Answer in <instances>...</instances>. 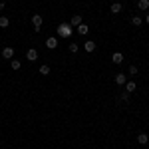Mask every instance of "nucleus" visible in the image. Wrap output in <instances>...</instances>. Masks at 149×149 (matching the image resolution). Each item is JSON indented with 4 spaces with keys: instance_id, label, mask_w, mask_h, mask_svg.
<instances>
[{
    "instance_id": "nucleus-6",
    "label": "nucleus",
    "mask_w": 149,
    "mask_h": 149,
    "mask_svg": "<svg viewBox=\"0 0 149 149\" xmlns=\"http://www.w3.org/2000/svg\"><path fill=\"white\" fill-rule=\"evenodd\" d=\"M147 141H149V135H147V133H139V135H137V143H139V145H145Z\"/></svg>"
},
{
    "instance_id": "nucleus-16",
    "label": "nucleus",
    "mask_w": 149,
    "mask_h": 149,
    "mask_svg": "<svg viewBox=\"0 0 149 149\" xmlns=\"http://www.w3.org/2000/svg\"><path fill=\"white\" fill-rule=\"evenodd\" d=\"M131 24H133V26H141V24H143V20H141L139 16H133V18H131Z\"/></svg>"
},
{
    "instance_id": "nucleus-15",
    "label": "nucleus",
    "mask_w": 149,
    "mask_h": 149,
    "mask_svg": "<svg viewBox=\"0 0 149 149\" xmlns=\"http://www.w3.org/2000/svg\"><path fill=\"white\" fill-rule=\"evenodd\" d=\"M8 24H10V20H8L6 16H0V26H2V28H8Z\"/></svg>"
},
{
    "instance_id": "nucleus-9",
    "label": "nucleus",
    "mask_w": 149,
    "mask_h": 149,
    "mask_svg": "<svg viewBox=\"0 0 149 149\" xmlns=\"http://www.w3.org/2000/svg\"><path fill=\"white\" fill-rule=\"evenodd\" d=\"M46 46L50 48V50H54V48L58 46V40H56V38H48V40H46Z\"/></svg>"
},
{
    "instance_id": "nucleus-1",
    "label": "nucleus",
    "mask_w": 149,
    "mask_h": 149,
    "mask_svg": "<svg viewBox=\"0 0 149 149\" xmlns=\"http://www.w3.org/2000/svg\"><path fill=\"white\" fill-rule=\"evenodd\" d=\"M72 32H74V28L70 24H60L58 26V36H62V38H70Z\"/></svg>"
},
{
    "instance_id": "nucleus-2",
    "label": "nucleus",
    "mask_w": 149,
    "mask_h": 149,
    "mask_svg": "<svg viewBox=\"0 0 149 149\" xmlns=\"http://www.w3.org/2000/svg\"><path fill=\"white\" fill-rule=\"evenodd\" d=\"M32 24H34V30L38 32V30L42 28V16H40V14H34V16H32Z\"/></svg>"
},
{
    "instance_id": "nucleus-7",
    "label": "nucleus",
    "mask_w": 149,
    "mask_h": 149,
    "mask_svg": "<svg viewBox=\"0 0 149 149\" xmlns=\"http://www.w3.org/2000/svg\"><path fill=\"white\" fill-rule=\"evenodd\" d=\"M125 81H127V76H125V74H117V76H115V84H119V86H123Z\"/></svg>"
},
{
    "instance_id": "nucleus-3",
    "label": "nucleus",
    "mask_w": 149,
    "mask_h": 149,
    "mask_svg": "<svg viewBox=\"0 0 149 149\" xmlns=\"http://www.w3.org/2000/svg\"><path fill=\"white\" fill-rule=\"evenodd\" d=\"M80 24H81V16H80V14H74L72 20H70V26H72V28H78Z\"/></svg>"
},
{
    "instance_id": "nucleus-10",
    "label": "nucleus",
    "mask_w": 149,
    "mask_h": 149,
    "mask_svg": "<svg viewBox=\"0 0 149 149\" xmlns=\"http://www.w3.org/2000/svg\"><path fill=\"white\" fill-rule=\"evenodd\" d=\"M111 62H113V64H121V62H123V56H121L119 52H115L113 56H111Z\"/></svg>"
},
{
    "instance_id": "nucleus-17",
    "label": "nucleus",
    "mask_w": 149,
    "mask_h": 149,
    "mask_svg": "<svg viewBox=\"0 0 149 149\" xmlns=\"http://www.w3.org/2000/svg\"><path fill=\"white\" fill-rule=\"evenodd\" d=\"M10 66H12V70H20V66H22V64H20L18 60H12V62H10Z\"/></svg>"
},
{
    "instance_id": "nucleus-18",
    "label": "nucleus",
    "mask_w": 149,
    "mask_h": 149,
    "mask_svg": "<svg viewBox=\"0 0 149 149\" xmlns=\"http://www.w3.org/2000/svg\"><path fill=\"white\" fill-rule=\"evenodd\" d=\"M40 74H44V76L50 74V68H48V66H42V68H40Z\"/></svg>"
},
{
    "instance_id": "nucleus-4",
    "label": "nucleus",
    "mask_w": 149,
    "mask_h": 149,
    "mask_svg": "<svg viewBox=\"0 0 149 149\" xmlns=\"http://www.w3.org/2000/svg\"><path fill=\"white\" fill-rule=\"evenodd\" d=\"M26 58H28L30 62H36V60H38V52H36L34 48H30V50L26 52Z\"/></svg>"
},
{
    "instance_id": "nucleus-19",
    "label": "nucleus",
    "mask_w": 149,
    "mask_h": 149,
    "mask_svg": "<svg viewBox=\"0 0 149 149\" xmlns=\"http://www.w3.org/2000/svg\"><path fill=\"white\" fill-rule=\"evenodd\" d=\"M129 74L135 76V74H137V66H131V68H129Z\"/></svg>"
},
{
    "instance_id": "nucleus-5",
    "label": "nucleus",
    "mask_w": 149,
    "mask_h": 149,
    "mask_svg": "<svg viewBox=\"0 0 149 149\" xmlns=\"http://www.w3.org/2000/svg\"><path fill=\"white\" fill-rule=\"evenodd\" d=\"M2 58L12 60V58H14V50H12V48H4V50H2Z\"/></svg>"
},
{
    "instance_id": "nucleus-22",
    "label": "nucleus",
    "mask_w": 149,
    "mask_h": 149,
    "mask_svg": "<svg viewBox=\"0 0 149 149\" xmlns=\"http://www.w3.org/2000/svg\"><path fill=\"white\" fill-rule=\"evenodd\" d=\"M147 24H149V14H147Z\"/></svg>"
},
{
    "instance_id": "nucleus-13",
    "label": "nucleus",
    "mask_w": 149,
    "mask_h": 149,
    "mask_svg": "<svg viewBox=\"0 0 149 149\" xmlns=\"http://www.w3.org/2000/svg\"><path fill=\"white\" fill-rule=\"evenodd\" d=\"M78 32H80V34L84 36V34H88V32H90V28H88L86 24H80V26H78Z\"/></svg>"
},
{
    "instance_id": "nucleus-14",
    "label": "nucleus",
    "mask_w": 149,
    "mask_h": 149,
    "mask_svg": "<svg viewBox=\"0 0 149 149\" xmlns=\"http://www.w3.org/2000/svg\"><path fill=\"white\" fill-rule=\"evenodd\" d=\"M125 84H127V90H125V92H129V93L135 92V88H137V86H135V81H125Z\"/></svg>"
},
{
    "instance_id": "nucleus-21",
    "label": "nucleus",
    "mask_w": 149,
    "mask_h": 149,
    "mask_svg": "<svg viewBox=\"0 0 149 149\" xmlns=\"http://www.w3.org/2000/svg\"><path fill=\"white\" fill-rule=\"evenodd\" d=\"M70 52H78V44H70Z\"/></svg>"
},
{
    "instance_id": "nucleus-8",
    "label": "nucleus",
    "mask_w": 149,
    "mask_h": 149,
    "mask_svg": "<svg viewBox=\"0 0 149 149\" xmlns=\"http://www.w3.org/2000/svg\"><path fill=\"white\" fill-rule=\"evenodd\" d=\"M121 10H123V6H121L119 2H113V4H111V14H119Z\"/></svg>"
},
{
    "instance_id": "nucleus-11",
    "label": "nucleus",
    "mask_w": 149,
    "mask_h": 149,
    "mask_svg": "<svg viewBox=\"0 0 149 149\" xmlns=\"http://www.w3.org/2000/svg\"><path fill=\"white\" fill-rule=\"evenodd\" d=\"M137 6H139V10H147L149 8V0H139Z\"/></svg>"
},
{
    "instance_id": "nucleus-12",
    "label": "nucleus",
    "mask_w": 149,
    "mask_h": 149,
    "mask_svg": "<svg viewBox=\"0 0 149 149\" xmlns=\"http://www.w3.org/2000/svg\"><path fill=\"white\" fill-rule=\"evenodd\" d=\"M93 50H95V42L88 40V42H86V52H93Z\"/></svg>"
},
{
    "instance_id": "nucleus-20",
    "label": "nucleus",
    "mask_w": 149,
    "mask_h": 149,
    "mask_svg": "<svg viewBox=\"0 0 149 149\" xmlns=\"http://www.w3.org/2000/svg\"><path fill=\"white\" fill-rule=\"evenodd\" d=\"M121 100H123V102H127V100H129V92H123V93H121Z\"/></svg>"
}]
</instances>
